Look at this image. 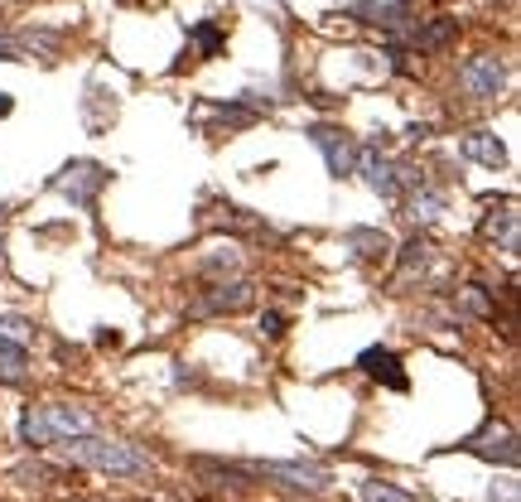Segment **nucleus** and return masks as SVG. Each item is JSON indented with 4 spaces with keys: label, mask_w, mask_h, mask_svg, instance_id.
<instances>
[{
    "label": "nucleus",
    "mask_w": 521,
    "mask_h": 502,
    "mask_svg": "<svg viewBox=\"0 0 521 502\" xmlns=\"http://www.w3.org/2000/svg\"><path fill=\"white\" fill-rule=\"evenodd\" d=\"M63 454L78 464V469H97L111 478H150L155 474V454H145L131 440H111V435H78L68 440Z\"/></svg>",
    "instance_id": "nucleus-1"
},
{
    "label": "nucleus",
    "mask_w": 521,
    "mask_h": 502,
    "mask_svg": "<svg viewBox=\"0 0 521 502\" xmlns=\"http://www.w3.org/2000/svg\"><path fill=\"white\" fill-rule=\"evenodd\" d=\"M78 435H92V416H87V406H73V401H39V406H25V416H20L25 449L68 445Z\"/></svg>",
    "instance_id": "nucleus-2"
},
{
    "label": "nucleus",
    "mask_w": 521,
    "mask_h": 502,
    "mask_svg": "<svg viewBox=\"0 0 521 502\" xmlns=\"http://www.w3.org/2000/svg\"><path fill=\"white\" fill-rule=\"evenodd\" d=\"M237 474L251 483H271L285 493H304V498H319L333 488V469L329 464H309V459H237Z\"/></svg>",
    "instance_id": "nucleus-3"
},
{
    "label": "nucleus",
    "mask_w": 521,
    "mask_h": 502,
    "mask_svg": "<svg viewBox=\"0 0 521 502\" xmlns=\"http://www.w3.org/2000/svg\"><path fill=\"white\" fill-rule=\"evenodd\" d=\"M449 449H459V454H473V459H483V464H497V469H517V459H521V449H517V430L512 425H502L497 416H488L473 435H464L459 445H449Z\"/></svg>",
    "instance_id": "nucleus-4"
},
{
    "label": "nucleus",
    "mask_w": 521,
    "mask_h": 502,
    "mask_svg": "<svg viewBox=\"0 0 521 502\" xmlns=\"http://www.w3.org/2000/svg\"><path fill=\"white\" fill-rule=\"evenodd\" d=\"M251 300H256V285L242 276H232V280H213L208 290H198L184 314H189V319H222V314L251 309Z\"/></svg>",
    "instance_id": "nucleus-5"
},
{
    "label": "nucleus",
    "mask_w": 521,
    "mask_h": 502,
    "mask_svg": "<svg viewBox=\"0 0 521 502\" xmlns=\"http://www.w3.org/2000/svg\"><path fill=\"white\" fill-rule=\"evenodd\" d=\"M111 184V169L97 165V160H68V165L58 169L54 179H49V189L54 194H63L68 203H78V208H92L97 198H102V189Z\"/></svg>",
    "instance_id": "nucleus-6"
},
{
    "label": "nucleus",
    "mask_w": 521,
    "mask_h": 502,
    "mask_svg": "<svg viewBox=\"0 0 521 502\" xmlns=\"http://www.w3.org/2000/svg\"><path fill=\"white\" fill-rule=\"evenodd\" d=\"M502 87H507V63H502V54H473L459 68V92H464L468 102H497Z\"/></svg>",
    "instance_id": "nucleus-7"
},
{
    "label": "nucleus",
    "mask_w": 521,
    "mask_h": 502,
    "mask_svg": "<svg viewBox=\"0 0 521 502\" xmlns=\"http://www.w3.org/2000/svg\"><path fill=\"white\" fill-rule=\"evenodd\" d=\"M353 174H362V184H367L377 198H386V203H396V198H401V184H396V160H391L386 150H377V145H357Z\"/></svg>",
    "instance_id": "nucleus-8"
},
{
    "label": "nucleus",
    "mask_w": 521,
    "mask_h": 502,
    "mask_svg": "<svg viewBox=\"0 0 521 502\" xmlns=\"http://www.w3.org/2000/svg\"><path fill=\"white\" fill-rule=\"evenodd\" d=\"M304 136L319 145V155H324V165H329L333 179H348L353 174V155H357V140L343 131V126H329V121H314Z\"/></svg>",
    "instance_id": "nucleus-9"
},
{
    "label": "nucleus",
    "mask_w": 521,
    "mask_h": 502,
    "mask_svg": "<svg viewBox=\"0 0 521 502\" xmlns=\"http://www.w3.org/2000/svg\"><path fill=\"white\" fill-rule=\"evenodd\" d=\"M357 367L372 377V382H382V387L391 391H411V377L401 372V358L391 353V348H382V343H372V348H362V358H357Z\"/></svg>",
    "instance_id": "nucleus-10"
},
{
    "label": "nucleus",
    "mask_w": 521,
    "mask_h": 502,
    "mask_svg": "<svg viewBox=\"0 0 521 502\" xmlns=\"http://www.w3.org/2000/svg\"><path fill=\"white\" fill-rule=\"evenodd\" d=\"M478 232L488 237V242H497V247L507 251V256H517L521 251V218H517V203L512 198H502V208H493L483 223H478Z\"/></svg>",
    "instance_id": "nucleus-11"
},
{
    "label": "nucleus",
    "mask_w": 521,
    "mask_h": 502,
    "mask_svg": "<svg viewBox=\"0 0 521 502\" xmlns=\"http://www.w3.org/2000/svg\"><path fill=\"white\" fill-rule=\"evenodd\" d=\"M459 39V20H449V15H435V20H420L411 34V49L420 54H439V49H449Z\"/></svg>",
    "instance_id": "nucleus-12"
},
{
    "label": "nucleus",
    "mask_w": 521,
    "mask_h": 502,
    "mask_svg": "<svg viewBox=\"0 0 521 502\" xmlns=\"http://www.w3.org/2000/svg\"><path fill=\"white\" fill-rule=\"evenodd\" d=\"M343 251H353V261H382V256H391V237L382 227H348Z\"/></svg>",
    "instance_id": "nucleus-13"
},
{
    "label": "nucleus",
    "mask_w": 521,
    "mask_h": 502,
    "mask_svg": "<svg viewBox=\"0 0 521 502\" xmlns=\"http://www.w3.org/2000/svg\"><path fill=\"white\" fill-rule=\"evenodd\" d=\"M459 150H464L473 165H483V169H502V165H507V145L497 140V131H468V136L459 140Z\"/></svg>",
    "instance_id": "nucleus-14"
},
{
    "label": "nucleus",
    "mask_w": 521,
    "mask_h": 502,
    "mask_svg": "<svg viewBox=\"0 0 521 502\" xmlns=\"http://www.w3.org/2000/svg\"><path fill=\"white\" fill-rule=\"evenodd\" d=\"M430 256H435V247H430V237H425V232L406 237V242H401V266H396V285H411V280L425 276Z\"/></svg>",
    "instance_id": "nucleus-15"
},
{
    "label": "nucleus",
    "mask_w": 521,
    "mask_h": 502,
    "mask_svg": "<svg viewBox=\"0 0 521 502\" xmlns=\"http://www.w3.org/2000/svg\"><path fill=\"white\" fill-rule=\"evenodd\" d=\"M454 309H459V324H464V319H483V324H493L497 319L493 295H488L483 285H464V290L454 295Z\"/></svg>",
    "instance_id": "nucleus-16"
},
{
    "label": "nucleus",
    "mask_w": 521,
    "mask_h": 502,
    "mask_svg": "<svg viewBox=\"0 0 521 502\" xmlns=\"http://www.w3.org/2000/svg\"><path fill=\"white\" fill-rule=\"evenodd\" d=\"M29 367H34V363H29L25 343H15V338L0 334V382H10V387H15V382H25Z\"/></svg>",
    "instance_id": "nucleus-17"
},
{
    "label": "nucleus",
    "mask_w": 521,
    "mask_h": 502,
    "mask_svg": "<svg viewBox=\"0 0 521 502\" xmlns=\"http://www.w3.org/2000/svg\"><path fill=\"white\" fill-rule=\"evenodd\" d=\"M198 271H203V276H213V280L237 276V271H242V251L232 247V242H227V247H213L203 261H198Z\"/></svg>",
    "instance_id": "nucleus-18"
},
{
    "label": "nucleus",
    "mask_w": 521,
    "mask_h": 502,
    "mask_svg": "<svg viewBox=\"0 0 521 502\" xmlns=\"http://www.w3.org/2000/svg\"><path fill=\"white\" fill-rule=\"evenodd\" d=\"M189 44L198 49V58H218L227 44V29L218 20H198V25H189Z\"/></svg>",
    "instance_id": "nucleus-19"
},
{
    "label": "nucleus",
    "mask_w": 521,
    "mask_h": 502,
    "mask_svg": "<svg viewBox=\"0 0 521 502\" xmlns=\"http://www.w3.org/2000/svg\"><path fill=\"white\" fill-rule=\"evenodd\" d=\"M406 213H411V218H415L420 227H430V223L439 218V213H444V194L425 184V189H415V194H411V203H406Z\"/></svg>",
    "instance_id": "nucleus-20"
},
{
    "label": "nucleus",
    "mask_w": 521,
    "mask_h": 502,
    "mask_svg": "<svg viewBox=\"0 0 521 502\" xmlns=\"http://www.w3.org/2000/svg\"><path fill=\"white\" fill-rule=\"evenodd\" d=\"M357 498L362 502H415V493L386 483V478H362V483H357Z\"/></svg>",
    "instance_id": "nucleus-21"
},
{
    "label": "nucleus",
    "mask_w": 521,
    "mask_h": 502,
    "mask_svg": "<svg viewBox=\"0 0 521 502\" xmlns=\"http://www.w3.org/2000/svg\"><path fill=\"white\" fill-rule=\"evenodd\" d=\"M15 478H20L25 488H49V483L58 478V469H49V464H20V469H15Z\"/></svg>",
    "instance_id": "nucleus-22"
},
{
    "label": "nucleus",
    "mask_w": 521,
    "mask_h": 502,
    "mask_svg": "<svg viewBox=\"0 0 521 502\" xmlns=\"http://www.w3.org/2000/svg\"><path fill=\"white\" fill-rule=\"evenodd\" d=\"M517 498H521V493H517V478H512V474H502L493 488H488V502H517Z\"/></svg>",
    "instance_id": "nucleus-23"
},
{
    "label": "nucleus",
    "mask_w": 521,
    "mask_h": 502,
    "mask_svg": "<svg viewBox=\"0 0 521 502\" xmlns=\"http://www.w3.org/2000/svg\"><path fill=\"white\" fill-rule=\"evenodd\" d=\"M285 329H290V319H285L280 309H266V314H261V334L266 338H285Z\"/></svg>",
    "instance_id": "nucleus-24"
},
{
    "label": "nucleus",
    "mask_w": 521,
    "mask_h": 502,
    "mask_svg": "<svg viewBox=\"0 0 521 502\" xmlns=\"http://www.w3.org/2000/svg\"><path fill=\"white\" fill-rule=\"evenodd\" d=\"M0 58H5V63H20V58H29L25 44H20V34H0Z\"/></svg>",
    "instance_id": "nucleus-25"
},
{
    "label": "nucleus",
    "mask_w": 521,
    "mask_h": 502,
    "mask_svg": "<svg viewBox=\"0 0 521 502\" xmlns=\"http://www.w3.org/2000/svg\"><path fill=\"white\" fill-rule=\"evenodd\" d=\"M0 324H5V329H10V334H15V343H20V338H25L29 329H34V324H29L25 314H0Z\"/></svg>",
    "instance_id": "nucleus-26"
},
{
    "label": "nucleus",
    "mask_w": 521,
    "mask_h": 502,
    "mask_svg": "<svg viewBox=\"0 0 521 502\" xmlns=\"http://www.w3.org/2000/svg\"><path fill=\"white\" fill-rule=\"evenodd\" d=\"M198 382H203V377H198L189 363H174V387H198Z\"/></svg>",
    "instance_id": "nucleus-27"
},
{
    "label": "nucleus",
    "mask_w": 521,
    "mask_h": 502,
    "mask_svg": "<svg viewBox=\"0 0 521 502\" xmlns=\"http://www.w3.org/2000/svg\"><path fill=\"white\" fill-rule=\"evenodd\" d=\"M97 348H121V334H116V329H102V334H97Z\"/></svg>",
    "instance_id": "nucleus-28"
},
{
    "label": "nucleus",
    "mask_w": 521,
    "mask_h": 502,
    "mask_svg": "<svg viewBox=\"0 0 521 502\" xmlns=\"http://www.w3.org/2000/svg\"><path fill=\"white\" fill-rule=\"evenodd\" d=\"M15 112V97H10V92H0V116H10Z\"/></svg>",
    "instance_id": "nucleus-29"
},
{
    "label": "nucleus",
    "mask_w": 521,
    "mask_h": 502,
    "mask_svg": "<svg viewBox=\"0 0 521 502\" xmlns=\"http://www.w3.org/2000/svg\"><path fill=\"white\" fill-rule=\"evenodd\" d=\"M5 218H10V203H5V198H0V223H5Z\"/></svg>",
    "instance_id": "nucleus-30"
}]
</instances>
